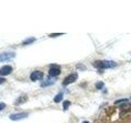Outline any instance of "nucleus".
Here are the masks:
<instances>
[{
    "label": "nucleus",
    "mask_w": 131,
    "mask_h": 123,
    "mask_svg": "<svg viewBox=\"0 0 131 123\" xmlns=\"http://www.w3.org/2000/svg\"><path fill=\"white\" fill-rule=\"evenodd\" d=\"M60 73H61V69L59 67H51L48 71V74L51 77L57 76L58 75H60Z\"/></svg>",
    "instance_id": "obj_7"
},
{
    "label": "nucleus",
    "mask_w": 131,
    "mask_h": 123,
    "mask_svg": "<svg viewBox=\"0 0 131 123\" xmlns=\"http://www.w3.org/2000/svg\"><path fill=\"white\" fill-rule=\"evenodd\" d=\"M15 55L16 53L14 52H4L3 53H0V63L13 58L15 57Z\"/></svg>",
    "instance_id": "obj_2"
},
{
    "label": "nucleus",
    "mask_w": 131,
    "mask_h": 123,
    "mask_svg": "<svg viewBox=\"0 0 131 123\" xmlns=\"http://www.w3.org/2000/svg\"><path fill=\"white\" fill-rule=\"evenodd\" d=\"M54 84V80H51V79H48L47 80L43 81L42 84H41V86L42 87H47V86H49V85H52Z\"/></svg>",
    "instance_id": "obj_10"
},
{
    "label": "nucleus",
    "mask_w": 131,
    "mask_h": 123,
    "mask_svg": "<svg viewBox=\"0 0 131 123\" xmlns=\"http://www.w3.org/2000/svg\"><path fill=\"white\" fill-rule=\"evenodd\" d=\"M64 35L63 33H57V34H51V35H49V36L50 37H56L57 35Z\"/></svg>",
    "instance_id": "obj_17"
},
{
    "label": "nucleus",
    "mask_w": 131,
    "mask_h": 123,
    "mask_svg": "<svg viewBox=\"0 0 131 123\" xmlns=\"http://www.w3.org/2000/svg\"><path fill=\"white\" fill-rule=\"evenodd\" d=\"M5 108H6V104L4 102H0V111L3 110Z\"/></svg>",
    "instance_id": "obj_16"
},
{
    "label": "nucleus",
    "mask_w": 131,
    "mask_h": 123,
    "mask_svg": "<svg viewBox=\"0 0 131 123\" xmlns=\"http://www.w3.org/2000/svg\"><path fill=\"white\" fill-rule=\"evenodd\" d=\"M43 78V73L40 71H35L31 73L30 75V80L32 81H36V80H40Z\"/></svg>",
    "instance_id": "obj_6"
},
{
    "label": "nucleus",
    "mask_w": 131,
    "mask_h": 123,
    "mask_svg": "<svg viewBox=\"0 0 131 123\" xmlns=\"http://www.w3.org/2000/svg\"><path fill=\"white\" fill-rule=\"evenodd\" d=\"M120 108L121 109L122 112H128L131 111V102H125V104H122Z\"/></svg>",
    "instance_id": "obj_8"
},
{
    "label": "nucleus",
    "mask_w": 131,
    "mask_h": 123,
    "mask_svg": "<svg viewBox=\"0 0 131 123\" xmlns=\"http://www.w3.org/2000/svg\"><path fill=\"white\" fill-rule=\"evenodd\" d=\"M78 78V74L77 73H72L71 75H69L67 77H66L63 80V85H68L70 84L74 83Z\"/></svg>",
    "instance_id": "obj_3"
},
{
    "label": "nucleus",
    "mask_w": 131,
    "mask_h": 123,
    "mask_svg": "<svg viewBox=\"0 0 131 123\" xmlns=\"http://www.w3.org/2000/svg\"><path fill=\"white\" fill-rule=\"evenodd\" d=\"M83 123H89V121H84Z\"/></svg>",
    "instance_id": "obj_19"
},
{
    "label": "nucleus",
    "mask_w": 131,
    "mask_h": 123,
    "mask_svg": "<svg viewBox=\"0 0 131 123\" xmlns=\"http://www.w3.org/2000/svg\"><path fill=\"white\" fill-rule=\"evenodd\" d=\"M35 38L31 37V38H29L25 40L23 42V44H32L33 42H35Z\"/></svg>",
    "instance_id": "obj_12"
},
{
    "label": "nucleus",
    "mask_w": 131,
    "mask_h": 123,
    "mask_svg": "<svg viewBox=\"0 0 131 123\" xmlns=\"http://www.w3.org/2000/svg\"><path fill=\"white\" fill-rule=\"evenodd\" d=\"M103 86H104L103 82H97V83L96 84V88L97 89H102V88H103Z\"/></svg>",
    "instance_id": "obj_14"
},
{
    "label": "nucleus",
    "mask_w": 131,
    "mask_h": 123,
    "mask_svg": "<svg viewBox=\"0 0 131 123\" xmlns=\"http://www.w3.org/2000/svg\"><path fill=\"white\" fill-rule=\"evenodd\" d=\"M4 82H6V79L3 77H0V85H3Z\"/></svg>",
    "instance_id": "obj_18"
},
{
    "label": "nucleus",
    "mask_w": 131,
    "mask_h": 123,
    "mask_svg": "<svg viewBox=\"0 0 131 123\" xmlns=\"http://www.w3.org/2000/svg\"><path fill=\"white\" fill-rule=\"evenodd\" d=\"M27 99H28V97H27V95H20L17 99L16 100V102H15V105H20V104H24V102H26V101H27Z\"/></svg>",
    "instance_id": "obj_9"
},
{
    "label": "nucleus",
    "mask_w": 131,
    "mask_h": 123,
    "mask_svg": "<svg viewBox=\"0 0 131 123\" xmlns=\"http://www.w3.org/2000/svg\"><path fill=\"white\" fill-rule=\"evenodd\" d=\"M93 67L96 68L105 69V68H112L116 67L117 64L113 61H96L93 63Z\"/></svg>",
    "instance_id": "obj_1"
},
{
    "label": "nucleus",
    "mask_w": 131,
    "mask_h": 123,
    "mask_svg": "<svg viewBox=\"0 0 131 123\" xmlns=\"http://www.w3.org/2000/svg\"><path fill=\"white\" fill-rule=\"evenodd\" d=\"M28 117V114L26 112H18V113H14V114H11L9 118L12 121H19V120H22Z\"/></svg>",
    "instance_id": "obj_4"
},
{
    "label": "nucleus",
    "mask_w": 131,
    "mask_h": 123,
    "mask_svg": "<svg viewBox=\"0 0 131 123\" xmlns=\"http://www.w3.org/2000/svg\"><path fill=\"white\" fill-rule=\"evenodd\" d=\"M129 99L128 98H123V99H119V100H116L115 102V104H121L123 102H128Z\"/></svg>",
    "instance_id": "obj_15"
},
{
    "label": "nucleus",
    "mask_w": 131,
    "mask_h": 123,
    "mask_svg": "<svg viewBox=\"0 0 131 123\" xmlns=\"http://www.w3.org/2000/svg\"><path fill=\"white\" fill-rule=\"evenodd\" d=\"M70 105H71V102H70V101L67 100V101L63 102V108H64V110H65V111H66V110H67L68 108L70 107Z\"/></svg>",
    "instance_id": "obj_13"
},
{
    "label": "nucleus",
    "mask_w": 131,
    "mask_h": 123,
    "mask_svg": "<svg viewBox=\"0 0 131 123\" xmlns=\"http://www.w3.org/2000/svg\"><path fill=\"white\" fill-rule=\"evenodd\" d=\"M62 98H63V94L60 93L58 94H57V95L54 97V98H53V101H54L55 102H61V99H62Z\"/></svg>",
    "instance_id": "obj_11"
},
{
    "label": "nucleus",
    "mask_w": 131,
    "mask_h": 123,
    "mask_svg": "<svg viewBox=\"0 0 131 123\" xmlns=\"http://www.w3.org/2000/svg\"><path fill=\"white\" fill-rule=\"evenodd\" d=\"M12 67L9 65H6V66H3L1 68H0V76H6L10 75L12 71Z\"/></svg>",
    "instance_id": "obj_5"
}]
</instances>
